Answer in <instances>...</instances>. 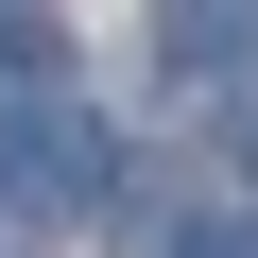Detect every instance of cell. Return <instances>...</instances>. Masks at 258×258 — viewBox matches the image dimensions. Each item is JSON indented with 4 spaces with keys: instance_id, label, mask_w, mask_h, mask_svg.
I'll use <instances>...</instances> for the list:
<instances>
[{
    "instance_id": "obj_4",
    "label": "cell",
    "mask_w": 258,
    "mask_h": 258,
    "mask_svg": "<svg viewBox=\"0 0 258 258\" xmlns=\"http://www.w3.org/2000/svg\"><path fill=\"white\" fill-rule=\"evenodd\" d=\"M189 258H258V241H189Z\"/></svg>"
},
{
    "instance_id": "obj_2",
    "label": "cell",
    "mask_w": 258,
    "mask_h": 258,
    "mask_svg": "<svg viewBox=\"0 0 258 258\" xmlns=\"http://www.w3.org/2000/svg\"><path fill=\"white\" fill-rule=\"evenodd\" d=\"M241 52H258V0H155V69L172 86H224Z\"/></svg>"
},
{
    "instance_id": "obj_1",
    "label": "cell",
    "mask_w": 258,
    "mask_h": 258,
    "mask_svg": "<svg viewBox=\"0 0 258 258\" xmlns=\"http://www.w3.org/2000/svg\"><path fill=\"white\" fill-rule=\"evenodd\" d=\"M103 189H120V138H103V120H86L69 86L0 120V207H18V224H86Z\"/></svg>"
},
{
    "instance_id": "obj_3",
    "label": "cell",
    "mask_w": 258,
    "mask_h": 258,
    "mask_svg": "<svg viewBox=\"0 0 258 258\" xmlns=\"http://www.w3.org/2000/svg\"><path fill=\"white\" fill-rule=\"evenodd\" d=\"M69 86V35L35 18V0H0V120H18V103H52Z\"/></svg>"
}]
</instances>
